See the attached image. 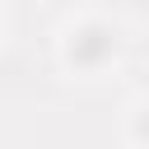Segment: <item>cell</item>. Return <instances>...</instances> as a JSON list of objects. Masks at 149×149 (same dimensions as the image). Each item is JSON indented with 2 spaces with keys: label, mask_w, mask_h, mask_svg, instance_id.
I'll use <instances>...</instances> for the list:
<instances>
[{
  "label": "cell",
  "mask_w": 149,
  "mask_h": 149,
  "mask_svg": "<svg viewBox=\"0 0 149 149\" xmlns=\"http://www.w3.org/2000/svg\"><path fill=\"white\" fill-rule=\"evenodd\" d=\"M130 9H135V19H140V23H149V0H130Z\"/></svg>",
  "instance_id": "3957f363"
},
{
  "label": "cell",
  "mask_w": 149,
  "mask_h": 149,
  "mask_svg": "<svg viewBox=\"0 0 149 149\" xmlns=\"http://www.w3.org/2000/svg\"><path fill=\"white\" fill-rule=\"evenodd\" d=\"M126 47H130L126 28L112 14H98V9L70 14L56 28V65H61L65 79H79V84L116 74L126 65Z\"/></svg>",
  "instance_id": "6da1fadb"
},
{
  "label": "cell",
  "mask_w": 149,
  "mask_h": 149,
  "mask_svg": "<svg viewBox=\"0 0 149 149\" xmlns=\"http://www.w3.org/2000/svg\"><path fill=\"white\" fill-rule=\"evenodd\" d=\"M9 37V14H5V5H0V42Z\"/></svg>",
  "instance_id": "277c9868"
},
{
  "label": "cell",
  "mask_w": 149,
  "mask_h": 149,
  "mask_svg": "<svg viewBox=\"0 0 149 149\" xmlns=\"http://www.w3.org/2000/svg\"><path fill=\"white\" fill-rule=\"evenodd\" d=\"M121 140H126V149H149V88L126 107V116H121Z\"/></svg>",
  "instance_id": "7a4b0ae2"
}]
</instances>
